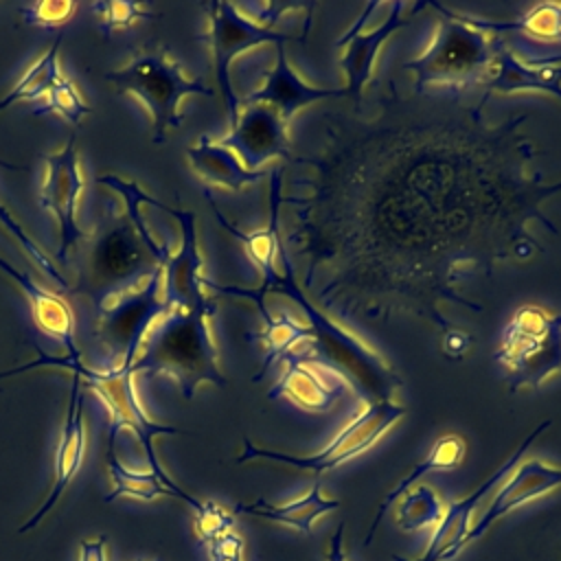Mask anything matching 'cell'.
I'll use <instances>...</instances> for the list:
<instances>
[{
	"instance_id": "cell-1",
	"label": "cell",
	"mask_w": 561,
	"mask_h": 561,
	"mask_svg": "<svg viewBox=\"0 0 561 561\" xmlns=\"http://www.w3.org/2000/svg\"><path fill=\"white\" fill-rule=\"evenodd\" d=\"M489 96H401L388 79L370 116L357 101L320 116V140L285 162L302 171L280 199L294 210L283 241L316 307L344 322L410 313L445 333L440 302L484 309L458 289L465 278L543 252L528 221L559 234L541 202L561 180L528 171V114L489 123Z\"/></svg>"
},
{
	"instance_id": "cell-2",
	"label": "cell",
	"mask_w": 561,
	"mask_h": 561,
	"mask_svg": "<svg viewBox=\"0 0 561 561\" xmlns=\"http://www.w3.org/2000/svg\"><path fill=\"white\" fill-rule=\"evenodd\" d=\"M278 261L283 274H276L267 294H283L302 311L313 333L311 357L333 368L346 381V386L353 388L355 394L366 403L392 401L394 390L403 383L394 368L355 333L346 331L342 322H337L333 316L311 302V298L296 280L289 250L283 239L278 245Z\"/></svg>"
},
{
	"instance_id": "cell-3",
	"label": "cell",
	"mask_w": 561,
	"mask_h": 561,
	"mask_svg": "<svg viewBox=\"0 0 561 561\" xmlns=\"http://www.w3.org/2000/svg\"><path fill=\"white\" fill-rule=\"evenodd\" d=\"M217 311V302L195 309H173L162 316L145 337L134 373L169 375L175 379L184 399H193L199 383L228 386L213 342L208 318Z\"/></svg>"
},
{
	"instance_id": "cell-4",
	"label": "cell",
	"mask_w": 561,
	"mask_h": 561,
	"mask_svg": "<svg viewBox=\"0 0 561 561\" xmlns=\"http://www.w3.org/2000/svg\"><path fill=\"white\" fill-rule=\"evenodd\" d=\"M158 267L162 265L136 232L129 217L125 213L112 215L92 237H85L79 280L70 291L88 296L101 309L140 289Z\"/></svg>"
},
{
	"instance_id": "cell-5",
	"label": "cell",
	"mask_w": 561,
	"mask_h": 561,
	"mask_svg": "<svg viewBox=\"0 0 561 561\" xmlns=\"http://www.w3.org/2000/svg\"><path fill=\"white\" fill-rule=\"evenodd\" d=\"M425 7L438 11V28L432 44L403 64L414 72V92L425 94L432 85L451 92L484 85L493 68V37L438 2L427 0Z\"/></svg>"
},
{
	"instance_id": "cell-6",
	"label": "cell",
	"mask_w": 561,
	"mask_h": 561,
	"mask_svg": "<svg viewBox=\"0 0 561 561\" xmlns=\"http://www.w3.org/2000/svg\"><path fill=\"white\" fill-rule=\"evenodd\" d=\"M39 366H61V368H68L70 373H77L81 377V383H85L92 392L99 394V399L105 403V408L110 410V436L116 438L118 430L123 427H129L145 454H147V460H149V467H151V473H156L158 478H162L169 486L173 489H180L171 478L169 473L162 469L160 460L156 458V449H153V440L162 434H186L184 430L180 427H173V425H164V423H158L153 421L145 408L140 405L138 401V394H136V388H134V370H96V368H85L83 362H81V353H70L66 357H50V355H44L31 364H24L15 370H9V373H2L0 377H9L18 370H28V368H39Z\"/></svg>"
},
{
	"instance_id": "cell-7",
	"label": "cell",
	"mask_w": 561,
	"mask_h": 561,
	"mask_svg": "<svg viewBox=\"0 0 561 561\" xmlns=\"http://www.w3.org/2000/svg\"><path fill=\"white\" fill-rule=\"evenodd\" d=\"M118 92L134 94L151 116L153 142H164L167 129L182 125L180 101L188 94L213 96V88L204 81L184 77L180 64H175L162 48H145L131 55L129 64L105 75Z\"/></svg>"
},
{
	"instance_id": "cell-8",
	"label": "cell",
	"mask_w": 561,
	"mask_h": 561,
	"mask_svg": "<svg viewBox=\"0 0 561 561\" xmlns=\"http://www.w3.org/2000/svg\"><path fill=\"white\" fill-rule=\"evenodd\" d=\"M495 362L504 366L511 392L541 386L561 370V313H548L537 305L519 307L502 329Z\"/></svg>"
},
{
	"instance_id": "cell-9",
	"label": "cell",
	"mask_w": 561,
	"mask_h": 561,
	"mask_svg": "<svg viewBox=\"0 0 561 561\" xmlns=\"http://www.w3.org/2000/svg\"><path fill=\"white\" fill-rule=\"evenodd\" d=\"M171 309L162 298V267L136 291L96 309V340L105 353L103 370H131L151 327Z\"/></svg>"
},
{
	"instance_id": "cell-10",
	"label": "cell",
	"mask_w": 561,
	"mask_h": 561,
	"mask_svg": "<svg viewBox=\"0 0 561 561\" xmlns=\"http://www.w3.org/2000/svg\"><path fill=\"white\" fill-rule=\"evenodd\" d=\"M405 405L397 401H375L366 403L364 412L357 414L335 438L320 449L318 454L311 456H294V454H283L276 449H265L254 445L250 438H243V449L237 458V462H248V460H274L283 465H291L296 469H307L316 478L322 473L340 467L342 462L359 456L368 447H373L403 414Z\"/></svg>"
},
{
	"instance_id": "cell-11",
	"label": "cell",
	"mask_w": 561,
	"mask_h": 561,
	"mask_svg": "<svg viewBox=\"0 0 561 561\" xmlns=\"http://www.w3.org/2000/svg\"><path fill=\"white\" fill-rule=\"evenodd\" d=\"M208 15V35L206 42L213 53L215 64V79L221 90L226 112L230 127L237 125L239 118V105L241 101L234 94L232 81H230V64L237 55H241L248 48L261 46V44H285L287 39H298L296 35H287L276 31L272 24L254 22L250 15H245L237 4L213 0L202 4Z\"/></svg>"
},
{
	"instance_id": "cell-12",
	"label": "cell",
	"mask_w": 561,
	"mask_h": 561,
	"mask_svg": "<svg viewBox=\"0 0 561 561\" xmlns=\"http://www.w3.org/2000/svg\"><path fill=\"white\" fill-rule=\"evenodd\" d=\"M285 173V164L276 167L272 173H270V219H267V226L261 228V230H254V232H243L239 230L232 221H228L224 217V213L219 210V206L215 204V199L210 197L208 188H204V195L213 208V215L217 217V221L243 245L245 254L250 256V261L259 267L261 272V285L256 289H245V287H234V285H219L210 278L204 276L202 285L217 291V294H226V296H234V298H248L252 300L254 305H261L265 302V296H267V289L272 285V280L276 278V267H274V261L278 256V245H280V221H278V213H280V199H283V175Z\"/></svg>"
},
{
	"instance_id": "cell-13",
	"label": "cell",
	"mask_w": 561,
	"mask_h": 561,
	"mask_svg": "<svg viewBox=\"0 0 561 561\" xmlns=\"http://www.w3.org/2000/svg\"><path fill=\"white\" fill-rule=\"evenodd\" d=\"M46 175L39 191L42 208L53 213L59 224V263H66L70 250L77 248L81 239L88 234L77 224V206L83 188V175L77 158V136L70 134L66 145L57 153H48L46 158Z\"/></svg>"
},
{
	"instance_id": "cell-14",
	"label": "cell",
	"mask_w": 561,
	"mask_h": 561,
	"mask_svg": "<svg viewBox=\"0 0 561 561\" xmlns=\"http://www.w3.org/2000/svg\"><path fill=\"white\" fill-rule=\"evenodd\" d=\"M171 217L178 219L182 241L178 252H171L162 265V298L169 309H195L215 302L213 296L204 294V274H202V254L197 245L195 213L173 206H162Z\"/></svg>"
},
{
	"instance_id": "cell-15",
	"label": "cell",
	"mask_w": 561,
	"mask_h": 561,
	"mask_svg": "<svg viewBox=\"0 0 561 561\" xmlns=\"http://www.w3.org/2000/svg\"><path fill=\"white\" fill-rule=\"evenodd\" d=\"M548 427H550V421H548V419L541 421V423L519 443V447H517V449L478 486V489H473L469 495H465L462 500L451 502V504L445 508L440 522L434 526V535H432V539H430L425 552H423L416 561H445V559H451L458 550L465 548V537H467V533H469V528H471L469 519H471L473 508L480 504V500L486 495V491H491L506 473H511V471L515 469V465H517L519 458L526 454V449L530 447V443H533L543 430H548ZM392 559H394V561H408V559H401V557H397V554H392Z\"/></svg>"
},
{
	"instance_id": "cell-16",
	"label": "cell",
	"mask_w": 561,
	"mask_h": 561,
	"mask_svg": "<svg viewBox=\"0 0 561 561\" xmlns=\"http://www.w3.org/2000/svg\"><path fill=\"white\" fill-rule=\"evenodd\" d=\"M241 158V164L248 171H261V167L272 158H283L285 162L291 156L287 123L272 105L250 103L237 118V125L219 140Z\"/></svg>"
},
{
	"instance_id": "cell-17",
	"label": "cell",
	"mask_w": 561,
	"mask_h": 561,
	"mask_svg": "<svg viewBox=\"0 0 561 561\" xmlns=\"http://www.w3.org/2000/svg\"><path fill=\"white\" fill-rule=\"evenodd\" d=\"M377 7H379L377 2H368L364 7V13L353 22V26L335 42V48H344V53L340 57V66L346 72V94L351 96V101L364 99V88L373 79L375 59H377L379 48L383 46V42L390 35H394L399 28H403L408 24V20L401 15L408 4L394 2V4H390V13L386 15V20L375 31L362 35L359 28L366 24V20L370 18V13Z\"/></svg>"
},
{
	"instance_id": "cell-18",
	"label": "cell",
	"mask_w": 561,
	"mask_h": 561,
	"mask_svg": "<svg viewBox=\"0 0 561 561\" xmlns=\"http://www.w3.org/2000/svg\"><path fill=\"white\" fill-rule=\"evenodd\" d=\"M285 370L276 386L267 392V399L285 397L307 412H329L337 399L346 392V381L327 364L311 355L285 357Z\"/></svg>"
},
{
	"instance_id": "cell-19",
	"label": "cell",
	"mask_w": 561,
	"mask_h": 561,
	"mask_svg": "<svg viewBox=\"0 0 561 561\" xmlns=\"http://www.w3.org/2000/svg\"><path fill=\"white\" fill-rule=\"evenodd\" d=\"M83 392H81V377L77 373H72V381H70V399H68V410H66V421L61 427V438L57 445V454H55V478H53V489L46 495V500L42 502V506L18 528V533H28L33 530L50 511L53 506L59 502V497L64 495L66 486L72 482V478L77 476V471L83 465V456H85V427H83Z\"/></svg>"
},
{
	"instance_id": "cell-20",
	"label": "cell",
	"mask_w": 561,
	"mask_h": 561,
	"mask_svg": "<svg viewBox=\"0 0 561 561\" xmlns=\"http://www.w3.org/2000/svg\"><path fill=\"white\" fill-rule=\"evenodd\" d=\"M274 50H276V66L265 75V83L241 101L243 105H250V103L272 105L289 125L294 114L307 105H313L327 99L348 96L346 88H318L302 81L287 59L285 44H274Z\"/></svg>"
},
{
	"instance_id": "cell-21",
	"label": "cell",
	"mask_w": 561,
	"mask_h": 561,
	"mask_svg": "<svg viewBox=\"0 0 561 561\" xmlns=\"http://www.w3.org/2000/svg\"><path fill=\"white\" fill-rule=\"evenodd\" d=\"M561 486V467H550L541 460H526L522 462L508 482L495 493L493 502L484 508L482 517L469 528L465 537V546L480 539L500 517L511 513L513 508L522 506L524 502H530L539 495H546L548 491Z\"/></svg>"
},
{
	"instance_id": "cell-22",
	"label": "cell",
	"mask_w": 561,
	"mask_h": 561,
	"mask_svg": "<svg viewBox=\"0 0 561 561\" xmlns=\"http://www.w3.org/2000/svg\"><path fill=\"white\" fill-rule=\"evenodd\" d=\"M491 37H493V68L486 83L482 85L489 94L493 92L511 94V92L535 90V92H548L561 99L559 68L554 66L533 68L519 61L500 35H491Z\"/></svg>"
},
{
	"instance_id": "cell-23",
	"label": "cell",
	"mask_w": 561,
	"mask_h": 561,
	"mask_svg": "<svg viewBox=\"0 0 561 561\" xmlns=\"http://www.w3.org/2000/svg\"><path fill=\"white\" fill-rule=\"evenodd\" d=\"M0 270L4 274H9L15 280V285L22 289L24 298L28 300V307H31L37 329L42 333H46L48 337H55L66 348V355L79 353V348L75 344V322H72L70 307L57 294L37 285L28 274L15 270L2 256H0Z\"/></svg>"
},
{
	"instance_id": "cell-24",
	"label": "cell",
	"mask_w": 561,
	"mask_h": 561,
	"mask_svg": "<svg viewBox=\"0 0 561 561\" xmlns=\"http://www.w3.org/2000/svg\"><path fill=\"white\" fill-rule=\"evenodd\" d=\"M340 500H333V497H327L322 493V484H320V478L313 480V486L291 500V502H285V504H272L263 497L250 502V504H237L234 506V515L237 513H243V515H254V517H263V519H270V522H278V524H285L302 535H311L313 533V522L324 515V513H331L335 508H340Z\"/></svg>"
},
{
	"instance_id": "cell-25",
	"label": "cell",
	"mask_w": 561,
	"mask_h": 561,
	"mask_svg": "<svg viewBox=\"0 0 561 561\" xmlns=\"http://www.w3.org/2000/svg\"><path fill=\"white\" fill-rule=\"evenodd\" d=\"M465 451H467V445H465V440H462L458 434H443V436H438L436 443L432 445L430 454H427L421 462H416V465L383 495V500L379 502L377 513H375V517H373V522H370V526H368V533H366V537H364V546H370V541H373V537H375L379 524L383 522L386 513L392 508V504H397V500H399L408 489L414 486V482H419V480H421L425 473H430V471L456 469V467L462 462Z\"/></svg>"
},
{
	"instance_id": "cell-26",
	"label": "cell",
	"mask_w": 561,
	"mask_h": 561,
	"mask_svg": "<svg viewBox=\"0 0 561 561\" xmlns=\"http://www.w3.org/2000/svg\"><path fill=\"white\" fill-rule=\"evenodd\" d=\"M188 162L193 171L208 184H217L230 191H241L248 184L259 182L263 171H248L234 151L210 140L208 136H199V140L186 149Z\"/></svg>"
},
{
	"instance_id": "cell-27",
	"label": "cell",
	"mask_w": 561,
	"mask_h": 561,
	"mask_svg": "<svg viewBox=\"0 0 561 561\" xmlns=\"http://www.w3.org/2000/svg\"><path fill=\"white\" fill-rule=\"evenodd\" d=\"M114 436L107 438V471L112 478V493L105 495V502H112L116 497H134V500H142V502H151L156 497L162 495H171V497H180L182 502H186L193 511L199 508V500L188 495L182 489H173L169 486L162 478H158L151 471H134L129 467H125L116 454H114Z\"/></svg>"
},
{
	"instance_id": "cell-28",
	"label": "cell",
	"mask_w": 561,
	"mask_h": 561,
	"mask_svg": "<svg viewBox=\"0 0 561 561\" xmlns=\"http://www.w3.org/2000/svg\"><path fill=\"white\" fill-rule=\"evenodd\" d=\"M456 18L489 33V35L524 33L535 39H548V42L561 39V4H557V2L539 4V7L530 9L526 15L515 18V20H493V18H478V15H469V13H456Z\"/></svg>"
},
{
	"instance_id": "cell-29",
	"label": "cell",
	"mask_w": 561,
	"mask_h": 561,
	"mask_svg": "<svg viewBox=\"0 0 561 561\" xmlns=\"http://www.w3.org/2000/svg\"><path fill=\"white\" fill-rule=\"evenodd\" d=\"M261 320L265 324L263 333H261V340H263V346H265V355H263L261 368L252 377V381L263 379V375L270 370V366L276 359H285L294 346H298L300 342H311V337H313V333H311L307 322H298V320H294L287 313H278L276 318L267 313Z\"/></svg>"
},
{
	"instance_id": "cell-30",
	"label": "cell",
	"mask_w": 561,
	"mask_h": 561,
	"mask_svg": "<svg viewBox=\"0 0 561 561\" xmlns=\"http://www.w3.org/2000/svg\"><path fill=\"white\" fill-rule=\"evenodd\" d=\"M59 44H61V33L55 37L53 46L7 92V96L0 99V112L7 110L9 105H13L15 101H35L42 94H48L53 83L61 77V70H59Z\"/></svg>"
},
{
	"instance_id": "cell-31",
	"label": "cell",
	"mask_w": 561,
	"mask_h": 561,
	"mask_svg": "<svg viewBox=\"0 0 561 561\" xmlns=\"http://www.w3.org/2000/svg\"><path fill=\"white\" fill-rule=\"evenodd\" d=\"M445 513L438 493L432 486L419 484L408 489L397 500V526L401 530H421L436 526Z\"/></svg>"
},
{
	"instance_id": "cell-32",
	"label": "cell",
	"mask_w": 561,
	"mask_h": 561,
	"mask_svg": "<svg viewBox=\"0 0 561 561\" xmlns=\"http://www.w3.org/2000/svg\"><path fill=\"white\" fill-rule=\"evenodd\" d=\"M59 114L61 118H66L68 123H72L75 127L79 125V121L92 112V107L81 99L79 90L75 88V83L70 79H66L64 75L53 83V88L48 90V99L42 107H37L33 114L42 116V114Z\"/></svg>"
},
{
	"instance_id": "cell-33",
	"label": "cell",
	"mask_w": 561,
	"mask_h": 561,
	"mask_svg": "<svg viewBox=\"0 0 561 561\" xmlns=\"http://www.w3.org/2000/svg\"><path fill=\"white\" fill-rule=\"evenodd\" d=\"M92 11L101 20V31L103 33L127 28L138 20L156 15L153 11L147 9V4L131 2V0H101V2L92 4Z\"/></svg>"
},
{
	"instance_id": "cell-34",
	"label": "cell",
	"mask_w": 561,
	"mask_h": 561,
	"mask_svg": "<svg viewBox=\"0 0 561 561\" xmlns=\"http://www.w3.org/2000/svg\"><path fill=\"white\" fill-rule=\"evenodd\" d=\"M77 2L75 0H42L28 7L20 9L22 22L28 26H37V28H59L66 22H70L77 13Z\"/></svg>"
},
{
	"instance_id": "cell-35",
	"label": "cell",
	"mask_w": 561,
	"mask_h": 561,
	"mask_svg": "<svg viewBox=\"0 0 561 561\" xmlns=\"http://www.w3.org/2000/svg\"><path fill=\"white\" fill-rule=\"evenodd\" d=\"M195 515V530H197V539L199 543H210L217 537L226 535L232 530L234 524V513L226 511L224 506H219L217 502H202L197 511H193Z\"/></svg>"
},
{
	"instance_id": "cell-36",
	"label": "cell",
	"mask_w": 561,
	"mask_h": 561,
	"mask_svg": "<svg viewBox=\"0 0 561 561\" xmlns=\"http://www.w3.org/2000/svg\"><path fill=\"white\" fill-rule=\"evenodd\" d=\"M0 224L11 232V237L24 248V252L28 254V259H31L46 276H50L53 280H57L61 287H68V285H66V278L57 272V267H55V263L48 259V254L24 232V228L13 219V215H11L2 204H0Z\"/></svg>"
},
{
	"instance_id": "cell-37",
	"label": "cell",
	"mask_w": 561,
	"mask_h": 561,
	"mask_svg": "<svg viewBox=\"0 0 561 561\" xmlns=\"http://www.w3.org/2000/svg\"><path fill=\"white\" fill-rule=\"evenodd\" d=\"M471 344H473V335L465 329L451 327L449 331L440 333V351L445 357H449L454 362L465 359L467 353L471 351Z\"/></svg>"
},
{
	"instance_id": "cell-38",
	"label": "cell",
	"mask_w": 561,
	"mask_h": 561,
	"mask_svg": "<svg viewBox=\"0 0 561 561\" xmlns=\"http://www.w3.org/2000/svg\"><path fill=\"white\" fill-rule=\"evenodd\" d=\"M213 561H243V539L237 533H226L208 543Z\"/></svg>"
},
{
	"instance_id": "cell-39",
	"label": "cell",
	"mask_w": 561,
	"mask_h": 561,
	"mask_svg": "<svg viewBox=\"0 0 561 561\" xmlns=\"http://www.w3.org/2000/svg\"><path fill=\"white\" fill-rule=\"evenodd\" d=\"M79 561H107V539H83L79 546Z\"/></svg>"
},
{
	"instance_id": "cell-40",
	"label": "cell",
	"mask_w": 561,
	"mask_h": 561,
	"mask_svg": "<svg viewBox=\"0 0 561 561\" xmlns=\"http://www.w3.org/2000/svg\"><path fill=\"white\" fill-rule=\"evenodd\" d=\"M342 537H344V522H340L337 528H335V533L331 535L329 550H327V561H346L344 546H342Z\"/></svg>"
}]
</instances>
